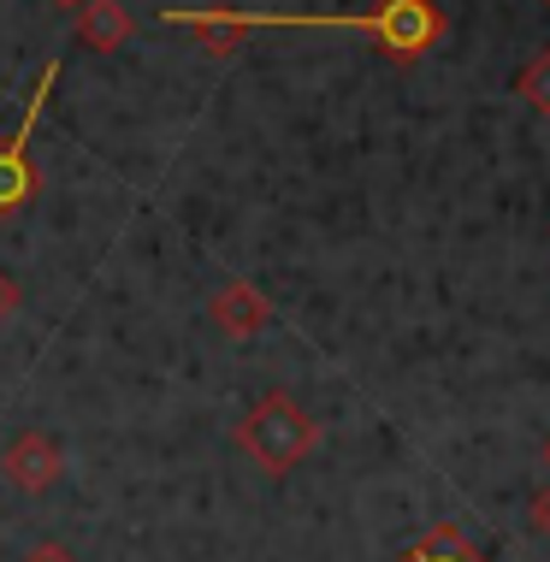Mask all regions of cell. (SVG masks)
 <instances>
[{
    "mask_svg": "<svg viewBox=\"0 0 550 562\" xmlns=\"http://www.w3.org/2000/svg\"><path fill=\"white\" fill-rule=\"evenodd\" d=\"M220 19L243 30V36H255V30H356V36H367L396 66H415L445 36L438 0H379L373 12H237V7H220Z\"/></svg>",
    "mask_w": 550,
    "mask_h": 562,
    "instance_id": "1",
    "label": "cell"
},
{
    "mask_svg": "<svg viewBox=\"0 0 550 562\" xmlns=\"http://www.w3.org/2000/svg\"><path fill=\"white\" fill-rule=\"evenodd\" d=\"M207 314H213V326L225 331V338H255V331H267L272 326V302L255 291L249 279H232V284H220V296L207 302Z\"/></svg>",
    "mask_w": 550,
    "mask_h": 562,
    "instance_id": "5",
    "label": "cell"
},
{
    "mask_svg": "<svg viewBox=\"0 0 550 562\" xmlns=\"http://www.w3.org/2000/svg\"><path fill=\"white\" fill-rule=\"evenodd\" d=\"M0 474H7L12 492L36 497V492H48V485L66 474V456H59V445L48 432H19L7 445V456H0Z\"/></svg>",
    "mask_w": 550,
    "mask_h": 562,
    "instance_id": "4",
    "label": "cell"
},
{
    "mask_svg": "<svg viewBox=\"0 0 550 562\" xmlns=\"http://www.w3.org/2000/svg\"><path fill=\"white\" fill-rule=\"evenodd\" d=\"M527 521H532V533H545V539H550V485L527 504Z\"/></svg>",
    "mask_w": 550,
    "mask_h": 562,
    "instance_id": "11",
    "label": "cell"
},
{
    "mask_svg": "<svg viewBox=\"0 0 550 562\" xmlns=\"http://www.w3.org/2000/svg\"><path fill=\"white\" fill-rule=\"evenodd\" d=\"M545 468H550V438H545Z\"/></svg>",
    "mask_w": 550,
    "mask_h": 562,
    "instance_id": "13",
    "label": "cell"
},
{
    "mask_svg": "<svg viewBox=\"0 0 550 562\" xmlns=\"http://www.w3.org/2000/svg\"><path fill=\"white\" fill-rule=\"evenodd\" d=\"M54 78H59V59L42 66L19 131L0 136V220H19L24 207L42 195V166H36V155H30V136H36V125H42V108H48V95H54Z\"/></svg>",
    "mask_w": 550,
    "mask_h": 562,
    "instance_id": "3",
    "label": "cell"
},
{
    "mask_svg": "<svg viewBox=\"0 0 550 562\" xmlns=\"http://www.w3.org/2000/svg\"><path fill=\"white\" fill-rule=\"evenodd\" d=\"M136 36V19L125 0H83L78 7V42L89 54H113Z\"/></svg>",
    "mask_w": 550,
    "mask_h": 562,
    "instance_id": "6",
    "label": "cell"
},
{
    "mask_svg": "<svg viewBox=\"0 0 550 562\" xmlns=\"http://www.w3.org/2000/svg\"><path fill=\"white\" fill-rule=\"evenodd\" d=\"M314 445H319V427L290 391H267V397L237 420V450L249 456L255 468H267V474H290L302 456H314Z\"/></svg>",
    "mask_w": 550,
    "mask_h": 562,
    "instance_id": "2",
    "label": "cell"
},
{
    "mask_svg": "<svg viewBox=\"0 0 550 562\" xmlns=\"http://www.w3.org/2000/svg\"><path fill=\"white\" fill-rule=\"evenodd\" d=\"M48 7H54V12H78L83 0H48Z\"/></svg>",
    "mask_w": 550,
    "mask_h": 562,
    "instance_id": "12",
    "label": "cell"
},
{
    "mask_svg": "<svg viewBox=\"0 0 550 562\" xmlns=\"http://www.w3.org/2000/svg\"><path fill=\"white\" fill-rule=\"evenodd\" d=\"M19 302H24V291H19V279H12L7 267H0V326H7L12 314H19Z\"/></svg>",
    "mask_w": 550,
    "mask_h": 562,
    "instance_id": "9",
    "label": "cell"
},
{
    "mask_svg": "<svg viewBox=\"0 0 550 562\" xmlns=\"http://www.w3.org/2000/svg\"><path fill=\"white\" fill-rule=\"evenodd\" d=\"M396 562H492V557H485L456 521H438L433 533H426L420 544H408V551L396 557Z\"/></svg>",
    "mask_w": 550,
    "mask_h": 562,
    "instance_id": "7",
    "label": "cell"
},
{
    "mask_svg": "<svg viewBox=\"0 0 550 562\" xmlns=\"http://www.w3.org/2000/svg\"><path fill=\"white\" fill-rule=\"evenodd\" d=\"M539 7H545V12H550V0H539Z\"/></svg>",
    "mask_w": 550,
    "mask_h": 562,
    "instance_id": "14",
    "label": "cell"
},
{
    "mask_svg": "<svg viewBox=\"0 0 550 562\" xmlns=\"http://www.w3.org/2000/svg\"><path fill=\"white\" fill-rule=\"evenodd\" d=\"M515 95H521L539 119H550V48H545V54H532L527 66L515 71Z\"/></svg>",
    "mask_w": 550,
    "mask_h": 562,
    "instance_id": "8",
    "label": "cell"
},
{
    "mask_svg": "<svg viewBox=\"0 0 550 562\" xmlns=\"http://www.w3.org/2000/svg\"><path fill=\"white\" fill-rule=\"evenodd\" d=\"M24 562H78V557H71L59 539H42V544H30V551H24Z\"/></svg>",
    "mask_w": 550,
    "mask_h": 562,
    "instance_id": "10",
    "label": "cell"
}]
</instances>
